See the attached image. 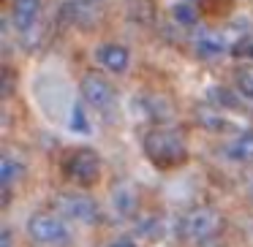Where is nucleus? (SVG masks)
Masks as SVG:
<instances>
[{"instance_id": "1", "label": "nucleus", "mask_w": 253, "mask_h": 247, "mask_svg": "<svg viewBox=\"0 0 253 247\" xmlns=\"http://www.w3.org/2000/svg\"><path fill=\"white\" fill-rule=\"evenodd\" d=\"M144 152L161 169H169V166L180 163L185 158V147H182V139L171 131H153L144 139Z\"/></svg>"}, {"instance_id": "2", "label": "nucleus", "mask_w": 253, "mask_h": 247, "mask_svg": "<svg viewBox=\"0 0 253 247\" xmlns=\"http://www.w3.org/2000/svg\"><path fill=\"white\" fill-rule=\"evenodd\" d=\"M218 231H220V214L210 207H196L191 212H185L180 220V234L188 242H196V245L212 239Z\"/></svg>"}, {"instance_id": "3", "label": "nucleus", "mask_w": 253, "mask_h": 247, "mask_svg": "<svg viewBox=\"0 0 253 247\" xmlns=\"http://www.w3.org/2000/svg\"><path fill=\"white\" fill-rule=\"evenodd\" d=\"M28 234L33 236L36 242L41 245H63L68 239V231L55 214H46V212H36L33 217L28 220Z\"/></svg>"}, {"instance_id": "4", "label": "nucleus", "mask_w": 253, "mask_h": 247, "mask_svg": "<svg viewBox=\"0 0 253 247\" xmlns=\"http://www.w3.org/2000/svg\"><path fill=\"white\" fill-rule=\"evenodd\" d=\"M66 174L71 176L74 182H79V185H93L101 174L98 155H95L93 149H79V152H74L66 163Z\"/></svg>"}, {"instance_id": "5", "label": "nucleus", "mask_w": 253, "mask_h": 247, "mask_svg": "<svg viewBox=\"0 0 253 247\" xmlns=\"http://www.w3.org/2000/svg\"><path fill=\"white\" fill-rule=\"evenodd\" d=\"M57 209L66 217L77 220V223H95L98 220V204L93 198L82 196V193H66L57 198Z\"/></svg>"}, {"instance_id": "6", "label": "nucleus", "mask_w": 253, "mask_h": 247, "mask_svg": "<svg viewBox=\"0 0 253 247\" xmlns=\"http://www.w3.org/2000/svg\"><path fill=\"white\" fill-rule=\"evenodd\" d=\"M82 95H84V101H87V106H93V109H98V111L112 109V104H115V90L109 87V82H104V79L95 76V73H87V76L82 79Z\"/></svg>"}, {"instance_id": "7", "label": "nucleus", "mask_w": 253, "mask_h": 247, "mask_svg": "<svg viewBox=\"0 0 253 247\" xmlns=\"http://www.w3.org/2000/svg\"><path fill=\"white\" fill-rule=\"evenodd\" d=\"M95 57H98L101 66L109 68V71H115V73H123L128 68V63H131L128 49H126V46H120V44H104V46H98Z\"/></svg>"}, {"instance_id": "8", "label": "nucleus", "mask_w": 253, "mask_h": 247, "mask_svg": "<svg viewBox=\"0 0 253 247\" xmlns=\"http://www.w3.org/2000/svg\"><path fill=\"white\" fill-rule=\"evenodd\" d=\"M39 8H41V0H14V25L19 30H30L39 19Z\"/></svg>"}, {"instance_id": "9", "label": "nucleus", "mask_w": 253, "mask_h": 247, "mask_svg": "<svg viewBox=\"0 0 253 247\" xmlns=\"http://www.w3.org/2000/svg\"><path fill=\"white\" fill-rule=\"evenodd\" d=\"M66 14L71 22H79V25H87L95 19L98 14V0H71L66 6Z\"/></svg>"}, {"instance_id": "10", "label": "nucleus", "mask_w": 253, "mask_h": 247, "mask_svg": "<svg viewBox=\"0 0 253 247\" xmlns=\"http://www.w3.org/2000/svg\"><path fill=\"white\" fill-rule=\"evenodd\" d=\"M226 152H229V158L234 160H242V163H251L253 160V133H240L237 139H231L229 147H226Z\"/></svg>"}, {"instance_id": "11", "label": "nucleus", "mask_w": 253, "mask_h": 247, "mask_svg": "<svg viewBox=\"0 0 253 247\" xmlns=\"http://www.w3.org/2000/svg\"><path fill=\"white\" fill-rule=\"evenodd\" d=\"M223 38L220 35H212V33H202L196 38V49L202 52L204 57H212V55H218V52H223Z\"/></svg>"}, {"instance_id": "12", "label": "nucleus", "mask_w": 253, "mask_h": 247, "mask_svg": "<svg viewBox=\"0 0 253 247\" xmlns=\"http://www.w3.org/2000/svg\"><path fill=\"white\" fill-rule=\"evenodd\" d=\"M17 176H22V163H17L14 158H3L0 160V179H3V185H11Z\"/></svg>"}, {"instance_id": "13", "label": "nucleus", "mask_w": 253, "mask_h": 247, "mask_svg": "<svg viewBox=\"0 0 253 247\" xmlns=\"http://www.w3.org/2000/svg\"><path fill=\"white\" fill-rule=\"evenodd\" d=\"M117 204H120V212L128 214L136 209V193H133V187L128 190V187H123L120 193H117Z\"/></svg>"}, {"instance_id": "14", "label": "nucleus", "mask_w": 253, "mask_h": 247, "mask_svg": "<svg viewBox=\"0 0 253 247\" xmlns=\"http://www.w3.org/2000/svg\"><path fill=\"white\" fill-rule=\"evenodd\" d=\"M171 17H174L180 25H193V22H196V11H193L188 3H180V6L171 8Z\"/></svg>"}, {"instance_id": "15", "label": "nucleus", "mask_w": 253, "mask_h": 247, "mask_svg": "<svg viewBox=\"0 0 253 247\" xmlns=\"http://www.w3.org/2000/svg\"><path fill=\"white\" fill-rule=\"evenodd\" d=\"M237 84H240V90L253 101V68H245V71L237 73Z\"/></svg>"}, {"instance_id": "16", "label": "nucleus", "mask_w": 253, "mask_h": 247, "mask_svg": "<svg viewBox=\"0 0 253 247\" xmlns=\"http://www.w3.org/2000/svg\"><path fill=\"white\" fill-rule=\"evenodd\" d=\"M139 234L147 236V239H155V236H161V220H158V217H147L142 225H139Z\"/></svg>"}, {"instance_id": "17", "label": "nucleus", "mask_w": 253, "mask_h": 247, "mask_svg": "<svg viewBox=\"0 0 253 247\" xmlns=\"http://www.w3.org/2000/svg\"><path fill=\"white\" fill-rule=\"evenodd\" d=\"M74 131H79V133H87L90 131V122H84V117H82V106L74 109Z\"/></svg>"}, {"instance_id": "18", "label": "nucleus", "mask_w": 253, "mask_h": 247, "mask_svg": "<svg viewBox=\"0 0 253 247\" xmlns=\"http://www.w3.org/2000/svg\"><path fill=\"white\" fill-rule=\"evenodd\" d=\"M109 247H136V242H133V239H128V236H123V239H115Z\"/></svg>"}]
</instances>
